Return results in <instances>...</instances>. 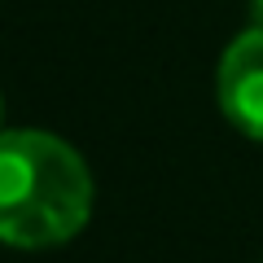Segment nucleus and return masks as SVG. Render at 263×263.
Returning a JSON list of instances; mask_svg holds the SVG:
<instances>
[{"mask_svg":"<svg viewBox=\"0 0 263 263\" xmlns=\"http://www.w3.org/2000/svg\"><path fill=\"white\" fill-rule=\"evenodd\" d=\"M92 215V171L75 145L40 127L0 132V241L48 250Z\"/></svg>","mask_w":263,"mask_h":263,"instance_id":"nucleus-1","label":"nucleus"},{"mask_svg":"<svg viewBox=\"0 0 263 263\" xmlns=\"http://www.w3.org/2000/svg\"><path fill=\"white\" fill-rule=\"evenodd\" d=\"M219 110L241 136L263 141V27H250L224 48L215 75Z\"/></svg>","mask_w":263,"mask_h":263,"instance_id":"nucleus-2","label":"nucleus"},{"mask_svg":"<svg viewBox=\"0 0 263 263\" xmlns=\"http://www.w3.org/2000/svg\"><path fill=\"white\" fill-rule=\"evenodd\" d=\"M250 18H254V27H263V0H250Z\"/></svg>","mask_w":263,"mask_h":263,"instance_id":"nucleus-3","label":"nucleus"}]
</instances>
